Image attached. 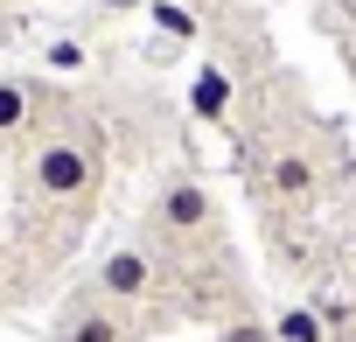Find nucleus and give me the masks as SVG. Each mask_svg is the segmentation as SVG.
Returning a JSON list of instances; mask_svg holds the SVG:
<instances>
[{"mask_svg":"<svg viewBox=\"0 0 356 342\" xmlns=\"http://www.w3.org/2000/svg\"><path fill=\"white\" fill-rule=\"evenodd\" d=\"M147 15H154V28L168 42H196V15L182 8V0H147Z\"/></svg>","mask_w":356,"mask_h":342,"instance_id":"9","label":"nucleus"},{"mask_svg":"<svg viewBox=\"0 0 356 342\" xmlns=\"http://www.w3.org/2000/svg\"><path fill=\"white\" fill-rule=\"evenodd\" d=\"M126 8H147V0H105V15H126Z\"/></svg>","mask_w":356,"mask_h":342,"instance_id":"12","label":"nucleus"},{"mask_svg":"<svg viewBox=\"0 0 356 342\" xmlns=\"http://www.w3.org/2000/svg\"><path fill=\"white\" fill-rule=\"evenodd\" d=\"M189 112L217 126V119L231 112V70H217V63H203V70L189 77Z\"/></svg>","mask_w":356,"mask_h":342,"instance_id":"6","label":"nucleus"},{"mask_svg":"<svg viewBox=\"0 0 356 342\" xmlns=\"http://www.w3.org/2000/svg\"><path fill=\"white\" fill-rule=\"evenodd\" d=\"M217 342H273V321H259V314H231V321L217 328Z\"/></svg>","mask_w":356,"mask_h":342,"instance_id":"10","label":"nucleus"},{"mask_svg":"<svg viewBox=\"0 0 356 342\" xmlns=\"http://www.w3.org/2000/svg\"><path fill=\"white\" fill-rule=\"evenodd\" d=\"M49 70H84V42H49Z\"/></svg>","mask_w":356,"mask_h":342,"instance_id":"11","label":"nucleus"},{"mask_svg":"<svg viewBox=\"0 0 356 342\" xmlns=\"http://www.w3.org/2000/svg\"><path fill=\"white\" fill-rule=\"evenodd\" d=\"M147 293H154V259H147L140 245H119V252L98 259V300L133 307V300H147Z\"/></svg>","mask_w":356,"mask_h":342,"instance_id":"3","label":"nucleus"},{"mask_svg":"<svg viewBox=\"0 0 356 342\" xmlns=\"http://www.w3.org/2000/svg\"><path fill=\"white\" fill-rule=\"evenodd\" d=\"M266 182H273V196H280V203H293V210H307V203L321 196V175H314V161H307V154H293V147H286V154H273Z\"/></svg>","mask_w":356,"mask_h":342,"instance_id":"5","label":"nucleus"},{"mask_svg":"<svg viewBox=\"0 0 356 342\" xmlns=\"http://www.w3.org/2000/svg\"><path fill=\"white\" fill-rule=\"evenodd\" d=\"M29 189L56 210H84L91 189H98V147L77 140V133H49L35 154H29Z\"/></svg>","mask_w":356,"mask_h":342,"instance_id":"1","label":"nucleus"},{"mask_svg":"<svg viewBox=\"0 0 356 342\" xmlns=\"http://www.w3.org/2000/svg\"><path fill=\"white\" fill-rule=\"evenodd\" d=\"M0 300H8V259H0Z\"/></svg>","mask_w":356,"mask_h":342,"instance_id":"13","label":"nucleus"},{"mask_svg":"<svg viewBox=\"0 0 356 342\" xmlns=\"http://www.w3.org/2000/svg\"><path fill=\"white\" fill-rule=\"evenodd\" d=\"M273 342H328V328H321L314 307H280L273 314Z\"/></svg>","mask_w":356,"mask_h":342,"instance_id":"8","label":"nucleus"},{"mask_svg":"<svg viewBox=\"0 0 356 342\" xmlns=\"http://www.w3.org/2000/svg\"><path fill=\"white\" fill-rule=\"evenodd\" d=\"M56 342H133V321L112 307V300H77V307H63V321H56Z\"/></svg>","mask_w":356,"mask_h":342,"instance_id":"4","label":"nucleus"},{"mask_svg":"<svg viewBox=\"0 0 356 342\" xmlns=\"http://www.w3.org/2000/svg\"><path fill=\"white\" fill-rule=\"evenodd\" d=\"M29 119H35V91H29L22 77H0V140L22 133Z\"/></svg>","mask_w":356,"mask_h":342,"instance_id":"7","label":"nucleus"},{"mask_svg":"<svg viewBox=\"0 0 356 342\" xmlns=\"http://www.w3.org/2000/svg\"><path fill=\"white\" fill-rule=\"evenodd\" d=\"M0 49H8V22H0Z\"/></svg>","mask_w":356,"mask_h":342,"instance_id":"14","label":"nucleus"},{"mask_svg":"<svg viewBox=\"0 0 356 342\" xmlns=\"http://www.w3.org/2000/svg\"><path fill=\"white\" fill-rule=\"evenodd\" d=\"M154 231H161V238H175V245L210 238V231H217V203H210V189H203V182H189V175L161 182V196H154Z\"/></svg>","mask_w":356,"mask_h":342,"instance_id":"2","label":"nucleus"}]
</instances>
